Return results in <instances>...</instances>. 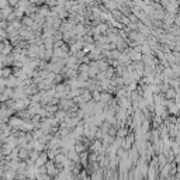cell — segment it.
<instances>
[{
	"label": "cell",
	"instance_id": "1",
	"mask_svg": "<svg viewBox=\"0 0 180 180\" xmlns=\"http://www.w3.org/2000/svg\"><path fill=\"white\" fill-rule=\"evenodd\" d=\"M130 56H131V59H135V61H139V59H141V54H139L138 51H137V52L132 51L131 54H130Z\"/></svg>",
	"mask_w": 180,
	"mask_h": 180
},
{
	"label": "cell",
	"instance_id": "2",
	"mask_svg": "<svg viewBox=\"0 0 180 180\" xmlns=\"http://www.w3.org/2000/svg\"><path fill=\"white\" fill-rule=\"evenodd\" d=\"M27 155H28V153H27V151H25V149H21V151H20V158H21V159H25V158H27Z\"/></svg>",
	"mask_w": 180,
	"mask_h": 180
},
{
	"label": "cell",
	"instance_id": "3",
	"mask_svg": "<svg viewBox=\"0 0 180 180\" xmlns=\"http://www.w3.org/2000/svg\"><path fill=\"white\" fill-rule=\"evenodd\" d=\"M125 134H127V132L124 131V130H120V131H118V137L122 138V137H125Z\"/></svg>",
	"mask_w": 180,
	"mask_h": 180
}]
</instances>
